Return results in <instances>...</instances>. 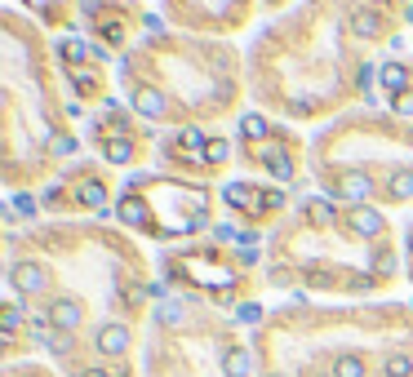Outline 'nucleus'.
Masks as SVG:
<instances>
[{"instance_id": "f257e3e1", "label": "nucleus", "mask_w": 413, "mask_h": 377, "mask_svg": "<svg viewBox=\"0 0 413 377\" xmlns=\"http://www.w3.org/2000/svg\"><path fill=\"white\" fill-rule=\"evenodd\" d=\"M9 284H14L18 298H36L45 284H50V275H45V266H36V262H14L9 266Z\"/></svg>"}, {"instance_id": "6e6552de", "label": "nucleus", "mask_w": 413, "mask_h": 377, "mask_svg": "<svg viewBox=\"0 0 413 377\" xmlns=\"http://www.w3.org/2000/svg\"><path fill=\"white\" fill-rule=\"evenodd\" d=\"M120 217H125V222H129V226H142V217H147V209H142V204H138V200H133V196H129L125 204H120Z\"/></svg>"}, {"instance_id": "ddd939ff", "label": "nucleus", "mask_w": 413, "mask_h": 377, "mask_svg": "<svg viewBox=\"0 0 413 377\" xmlns=\"http://www.w3.org/2000/svg\"><path fill=\"white\" fill-rule=\"evenodd\" d=\"M223 196L232 200V204H245V200H253V187H245V182H232V187H227Z\"/></svg>"}, {"instance_id": "6ab92c4d", "label": "nucleus", "mask_w": 413, "mask_h": 377, "mask_svg": "<svg viewBox=\"0 0 413 377\" xmlns=\"http://www.w3.org/2000/svg\"><path fill=\"white\" fill-rule=\"evenodd\" d=\"M9 377H50L45 369H9Z\"/></svg>"}, {"instance_id": "9d476101", "label": "nucleus", "mask_w": 413, "mask_h": 377, "mask_svg": "<svg viewBox=\"0 0 413 377\" xmlns=\"http://www.w3.org/2000/svg\"><path fill=\"white\" fill-rule=\"evenodd\" d=\"M386 191H391L396 200H413V174H400V178H396Z\"/></svg>"}, {"instance_id": "f03ea898", "label": "nucleus", "mask_w": 413, "mask_h": 377, "mask_svg": "<svg viewBox=\"0 0 413 377\" xmlns=\"http://www.w3.org/2000/svg\"><path fill=\"white\" fill-rule=\"evenodd\" d=\"M351 31H356L360 40H378V36H382V18L373 14V9H356V14H351Z\"/></svg>"}, {"instance_id": "20e7f679", "label": "nucleus", "mask_w": 413, "mask_h": 377, "mask_svg": "<svg viewBox=\"0 0 413 377\" xmlns=\"http://www.w3.org/2000/svg\"><path fill=\"white\" fill-rule=\"evenodd\" d=\"M351 222H356V231H364V236H378V231L386 226V222H382V213H373L369 204H360V209L351 213Z\"/></svg>"}, {"instance_id": "9b49d317", "label": "nucleus", "mask_w": 413, "mask_h": 377, "mask_svg": "<svg viewBox=\"0 0 413 377\" xmlns=\"http://www.w3.org/2000/svg\"><path fill=\"white\" fill-rule=\"evenodd\" d=\"M343 196H351V200H369V182H364V178H347V182H343Z\"/></svg>"}, {"instance_id": "7ed1b4c3", "label": "nucleus", "mask_w": 413, "mask_h": 377, "mask_svg": "<svg viewBox=\"0 0 413 377\" xmlns=\"http://www.w3.org/2000/svg\"><path fill=\"white\" fill-rule=\"evenodd\" d=\"M133 111L138 116H151V120H160L169 107H165V98L156 89H133Z\"/></svg>"}, {"instance_id": "f8f14e48", "label": "nucleus", "mask_w": 413, "mask_h": 377, "mask_svg": "<svg viewBox=\"0 0 413 377\" xmlns=\"http://www.w3.org/2000/svg\"><path fill=\"white\" fill-rule=\"evenodd\" d=\"M178 142H182V147H191V151H196V147H209V142H204V133L200 129H178Z\"/></svg>"}, {"instance_id": "dca6fc26", "label": "nucleus", "mask_w": 413, "mask_h": 377, "mask_svg": "<svg viewBox=\"0 0 413 377\" xmlns=\"http://www.w3.org/2000/svg\"><path fill=\"white\" fill-rule=\"evenodd\" d=\"M396 111H400V116H413V89L396 93Z\"/></svg>"}, {"instance_id": "a211bd4d", "label": "nucleus", "mask_w": 413, "mask_h": 377, "mask_svg": "<svg viewBox=\"0 0 413 377\" xmlns=\"http://www.w3.org/2000/svg\"><path fill=\"white\" fill-rule=\"evenodd\" d=\"M54 151H58V155H71V151H76V138H67V133H58V138H54Z\"/></svg>"}, {"instance_id": "aec40b11", "label": "nucleus", "mask_w": 413, "mask_h": 377, "mask_svg": "<svg viewBox=\"0 0 413 377\" xmlns=\"http://www.w3.org/2000/svg\"><path fill=\"white\" fill-rule=\"evenodd\" d=\"M409 18H413V9H409Z\"/></svg>"}, {"instance_id": "f3484780", "label": "nucleus", "mask_w": 413, "mask_h": 377, "mask_svg": "<svg viewBox=\"0 0 413 377\" xmlns=\"http://www.w3.org/2000/svg\"><path fill=\"white\" fill-rule=\"evenodd\" d=\"M258 204H262V209H280V204H285V196H280V191H262V196H258Z\"/></svg>"}, {"instance_id": "1a4fd4ad", "label": "nucleus", "mask_w": 413, "mask_h": 377, "mask_svg": "<svg viewBox=\"0 0 413 377\" xmlns=\"http://www.w3.org/2000/svg\"><path fill=\"white\" fill-rule=\"evenodd\" d=\"M240 133H245V138H266V120L262 116H245L240 120Z\"/></svg>"}, {"instance_id": "423d86ee", "label": "nucleus", "mask_w": 413, "mask_h": 377, "mask_svg": "<svg viewBox=\"0 0 413 377\" xmlns=\"http://www.w3.org/2000/svg\"><path fill=\"white\" fill-rule=\"evenodd\" d=\"M80 204L103 209V204H107V187H103V182H84V187H80Z\"/></svg>"}, {"instance_id": "0eeeda50", "label": "nucleus", "mask_w": 413, "mask_h": 377, "mask_svg": "<svg viewBox=\"0 0 413 377\" xmlns=\"http://www.w3.org/2000/svg\"><path fill=\"white\" fill-rule=\"evenodd\" d=\"M382 84H386V93H405V67H400V63H386V67H382Z\"/></svg>"}, {"instance_id": "39448f33", "label": "nucleus", "mask_w": 413, "mask_h": 377, "mask_svg": "<svg viewBox=\"0 0 413 377\" xmlns=\"http://www.w3.org/2000/svg\"><path fill=\"white\" fill-rule=\"evenodd\" d=\"M103 155H107L112 164H125V160H133V142L125 138V133H120V138H112V142L103 147Z\"/></svg>"}, {"instance_id": "4468645a", "label": "nucleus", "mask_w": 413, "mask_h": 377, "mask_svg": "<svg viewBox=\"0 0 413 377\" xmlns=\"http://www.w3.org/2000/svg\"><path fill=\"white\" fill-rule=\"evenodd\" d=\"M258 320H262V307H258V302H245V307L236 311V324H258Z\"/></svg>"}, {"instance_id": "2eb2a0df", "label": "nucleus", "mask_w": 413, "mask_h": 377, "mask_svg": "<svg viewBox=\"0 0 413 377\" xmlns=\"http://www.w3.org/2000/svg\"><path fill=\"white\" fill-rule=\"evenodd\" d=\"M200 155H204L209 164H223V160H227V142H209V147H204Z\"/></svg>"}]
</instances>
